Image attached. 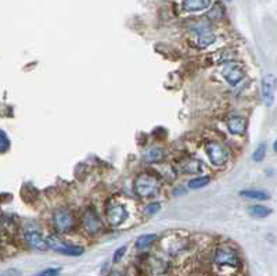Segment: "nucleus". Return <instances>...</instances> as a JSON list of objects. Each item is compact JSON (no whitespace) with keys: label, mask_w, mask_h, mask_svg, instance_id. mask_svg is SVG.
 Segmentation results:
<instances>
[{"label":"nucleus","mask_w":277,"mask_h":276,"mask_svg":"<svg viewBox=\"0 0 277 276\" xmlns=\"http://www.w3.org/2000/svg\"><path fill=\"white\" fill-rule=\"evenodd\" d=\"M133 190L140 199H151L161 190V181L157 175L143 172L134 178Z\"/></svg>","instance_id":"obj_1"},{"label":"nucleus","mask_w":277,"mask_h":276,"mask_svg":"<svg viewBox=\"0 0 277 276\" xmlns=\"http://www.w3.org/2000/svg\"><path fill=\"white\" fill-rule=\"evenodd\" d=\"M52 222L57 233H70L77 226V217L70 208L61 207L53 213Z\"/></svg>","instance_id":"obj_2"},{"label":"nucleus","mask_w":277,"mask_h":276,"mask_svg":"<svg viewBox=\"0 0 277 276\" xmlns=\"http://www.w3.org/2000/svg\"><path fill=\"white\" fill-rule=\"evenodd\" d=\"M205 153L214 167H223L230 160V150L225 143L218 140L205 142Z\"/></svg>","instance_id":"obj_3"},{"label":"nucleus","mask_w":277,"mask_h":276,"mask_svg":"<svg viewBox=\"0 0 277 276\" xmlns=\"http://www.w3.org/2000/svg\"><path fill=\"white\" fill-rule=\"evenodd\" d=\"M214 262L216 267L219 268H230V269H237L241 267V261L237 251L230 246H220L215 250L214 254Z\"/></svg>","instance_id":"obj_4"},{"label":"nucleus","mask_w":277,"mask_h":276,"mask_svg":"<svg viewBox=\"0 0 277 276\" xmlns=\"http://www.w3.org/2000/svg\"><path fill=\"white\" fill-rule=\"evenodd\" d=\"M46 239V246L48 248H52L54 251L64 254V256H70V257H78L85 252V248L75 246V244H70V243L64 242L57 235H49Z\"/></svg>","instance_id":"obj_5"},{"label":"nucleus","mask_w":277,"mask_h":276,"mask_svg":"<svg viewBox=\"0 0 277 276\" xmlns=\"http://www.w3.org/2000/svg\"><path fill=\"white\" fill-rule=\"evenodd\" d=\"M105 218L112 228H118L129 218V213L125 204L120 201L111 200L105 207Z\"/></svg>","instance_id":"obj_6"},{"label":"nucleus","mask_w":277,"mask_h":276,"mask_svg":"<svg viewBox=\"0 0 277 276\" xmlns=\"http://www.w3.org/2000/svg\"><path fill=\"white\" fill-rule=\"evenodd\" d=\"M215 34L208 27L201 25V27L191 29V36L189 43L193 48L198 49V50H204V49L210 48L211 45L215 42Z\"/></svg>","instance_id":"obj_7"},{"label":"nucleus","mask_w":277,"mask_h":276,"mask_svg":"<svg viewBox=\"0 0 277 276\" xmlns=\"http://www.w3.org/2000/svg\"><path fill=\"white\" fill-rule=\"evenodd\" d=\"M220 72H222V75L225 78V81L232 86L239 85L240 82L244 79V76H245L244 68L240 66L239 62L233 61V60L223 61V66L220 68Z\"/></svg>","instance_id":"obj_8"},{"label":"nucleus","mask_w":277,"mask_h":276,"mask_svg":"<svg viewBox=\"0 0 277 276\" xmlns=\"http://www.w3.org/2000/svg\"><path fill=\"white\" fill-rule=\"evenodd\" d=\"M24 239L29 247L35 248L38 251H46L48 246H46V239L40 232V229L34 224H29L24 229Z\"/></svg>","instance_id":"obj_9"},{"label":"nucleus","mask_w":277,"mask_h":276,"mask_svg":"<svg viewBox=\"0 0 277 276\" xmlns=\"http://www.w3.org/2000/svg\"><path fill=\"white\" fill-rule=\"evenodd\" d=\"M82 228L87 235H97L103 230V222L99 213L95 208H89L82 215Z\"/></svg>","instance_id":"obj_10"},{"label":"nucleus","mask_w":277,"mask_h":276,"mask_svg":"<svg viewBox=\"0 0 277 276\" xmlns=\"http://www.w3.org/2000/svg\"><path fill=\"white\" fill-rule=\"evenodd\" d=\"M261 95H262L263 104L270 107L274 101V95H276V76L272 74L263 76L262 82H261Z\"/></svg>","instance_id":"obj_11"},{"label":"nucleus","mask_w":277,"mask_h":276,"mask_svg":"<svg viewBox=\"0 0 277 276\" xmlns=\"http://www.w3.org/2000/svg\"><path fill=\"white\" fill-rule=\"evenodd\" d=\"M204 169L202 162L196 157H183L177 162V172L183 175H197Z\"/></svg>","instance_id":"obj_12"},{"label":"nucleus","mask_w":277,"mask_h":276,"mask_svg":"<svg viewBox=\"0 0 277 276\" xmlns=\"http://www.w3.org/2000/svg\"><path fill=\"white\" fill-rule=\"evenodd\" d=\"M226 128L232 135L243 136L247 131V118L240 114H230L225 119Z\"/></svg>","instance_id":"obj_13"},{"label":"nucleus","mask_w":277,"mask_h":276,"mask_svg":"<svg viewBox=\"0 0 277 276\" xmlns=\"http://www.w3.org/2000/svg\"><path fill=\"white\" fill-rule=\"evenodd\" d=\"M212 0H183L182 7L187 13H197L206 10L211 6Z\"/></svg>","instance_id":"obj_14"},{"label":"nucleus","mask_w":277,"mask_h":276,"mask_svg":"<svg viewBox=\"0 0 277 276\" xmlns=\"http://www.w3.org/2000/svg\"><path fill=\"white\" fill-rule=\"evenodd\" d=\"M164 157H165V152H164V148L157 147V146H154V147H150L147 150H144L143 152V160L146 162H159L163 161Z\"/></svg>","instance_id":"obj_15"},{"label":"nucleus","mask_w":277,"mask_h":276,"mask_svg":"<svg viewBox=\"0 0 277 276\" xmlns=\"http://www.w3.org/2000/svg\"><path fill=\"white\" fill-rule=\"evenodd\" d=\"M157 240H158L157 235L154 233L143 235V236H140V238H137V240H136V248L140 250V251L148 250V248L151 247Z\"/></svg>","instance_id":"obj_16"},{"label":"nucleus","mask_w":277,"mask_h":276,"mask_svg":"<svg viewBox=\"0 0 277 276\" xmlns=\"http://www.w3.org/2000/svg\"><path fill=\"white\" fill-rule=\"evenodd\" d=\"M240 195L245 197V199H251V200H269V193L268 192L263 190H253V189H249V190H243Z\"/></svg>","instance_id":"obj_17"},{"label":"nucleus","mask_w":277,"mask_h":276,"mask_svg":"<svg viewBox=\"0 0 277 276\" xmlns=\"http://www.w3.org/2000/svg\"><path fill=\"white\" fill-rule=\"evenodd\" d=\"M248 213L249 215H252V217H257V218H265V217H268L272 211L268 208V207H265V205H249L248 207Z\"/></svg>","instance_id":"obj_18"},{"label":"nucleus","mask_w":277,"mask_h":276,"mask_svg":"<svg viewBox=\"0 0 277 276\" xmlns=\"http://www.w3.org/2000/svg\"><path fill=\"white\" fill-rule=\"evenodd\" d=\"M211 182V178L206 175L202 176H197V178H193L191 181H189V187L190 189H201V187H205L208 183Z\"/></svg>","instance_id":"obj_19"},{"label":"nucleus","mask_w":277,"mask_h":276,"mask_svg":"<svg viewBox=\"0 0 277 276\" xmlns=\"http://www.w3.org/2000/svg\"><path fill=\"white\" fill-rule=\"evenodd\" d=\"M265 156H266V146L262 143V144H259L258 147L255 148V152H253L252 154L253 161L261 162L263 158H265Z\"/></svg>","instance_id":"obj_20"},{"label":"nucleus","mask_w":277,"mask_h":276,"mask_svg":"<svg viewBox=\"0 0 277 276\" xmlns=\"http://www.w3.org/2000/svg\"><path fill=\"white\" fill-rule=\"evenodd\" d=\"M10 148V139L5 131L0 129V153H6Z\"/></svg>","instance_id":"obj_21"},{"label":"nucleus","mask_w":277,"mask_h":276,"mask_svg":"<svg viewBox=\"0 0 277 276\" xmlns=\"http://www.w3.org/2000/svg\"><path fill=\"white\" fill-rule=\"evenodd\" d=\"M60 272H61L60 268H48V269H44V271L36 273L35 276H58L60 275Z\"/></svg>","instance_id":"obj_22"},{"label":"nucleus","mask_w":277,"mask_h":276,"mask_svg":"<svg viewBox=\"0 0 277 276\" xmlns=\"http://www.w3.org/2000/svg\"><path fill=\"white\" fill-rule=\"evenodd\" d=\"M125 252H126V247H125V246L124 247L118 248V250L114 252V258H112V260H114V262H120L121 260L124 258Z\"/></svg>","instance_id":"obj_23"},{"label":"nucleus","mask_w":277,"mask_h":276,"mask_svg":"<svg viewBox=\"0 0 277 276\" xmlns=\"http://www.w3.org/2000/svg\"><path fill=\"white\" fill-rule=\"evenodd\" d=\"M159 203H153V204H150L147 207V208H146V213H147V214H155V213H157L158 209H159Z\"/></svg>","instance_id":"obj_24"},{"label":"nucleus","mask_w":277,"mask_h":276,"mask_svg":"<svg viewBox=\"0 0 277 276\" xmlns=\"http://www.w3.org/2000/svg\"><path fill=\"white\" fill-rule=\"evenodd\" d=\"M0 276H17V273H13V272H6V273H0Z\"/></svg>","instance_id":"obj_25"},{"label":"nucleus","mask_w":277,"mask_h":276,"mask_svg":"<svg viewBox=\"0 0 277 276\" xmlns=\"http://www.w3.org/2000/svg\"><path fill=\"white\" fill-rule=\"evenodd\" d=\"M110 276H122V273H121V272H118V271H114V272H111Z\"/></svg>","instance_id":"obj_26"}]
</instances>
